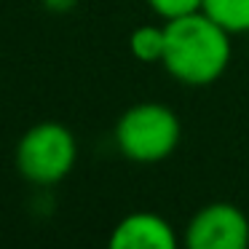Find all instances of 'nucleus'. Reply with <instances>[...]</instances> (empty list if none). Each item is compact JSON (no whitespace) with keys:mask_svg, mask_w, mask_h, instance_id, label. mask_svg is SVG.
<instances>
[{"mask_svg":"<svg viewBox=\"0 0 249 249\" xmlns=\"http://www.w3.org/2000/svg\"><path fill=\"white\" fill-rule=\"evenodd\" d=\"M161 67L182 86H212L225 75L233 56V35L204 11L163 22Z\"/></svg>","mask_w":249,"mask_h":249,"instance_id":"obj_1","label":"nucleus"},{"mask_svg":"<svg viewBox=\"0 0 249 249\" xmlns=\"http://www.w3.org/2000/svg\"><path fill=\"white\" fill-rule=\"evenodd\" d=\"M179 115L163 102H137L121 113L113 129L118 153L131 163H161L179 147Z\"/></svg>","mask_w":249,"mask_h":249,"instance_id":"obj_2","label":"nucleus"},{"mask_svg":"<svg viewBox=\"0 0 249 249\" xmlns=\"http://www.w3.org/2000/svg\"><path fill=\"white\" fill-rule=\"evenodd\" d=\"M78 137L59 121L33 124L14 147V163L24 182L54 188L65 182L78 163Z\"/></svg>","mask_w":249,"mask_h":249,"instance_id":"obj_3","label":"nucleus"},{"mask_svg":"<svg viewBox=\"0 0 249 249\" xmlns=\"http://www.w3.org/2000/svg\"><path fill=\"white\" fill-rule=\"evenodd\" d=\"M182 249H249L247 212L231 201L204 204L185 225Z\"/></svg>","mask_w":249,"mask_h":249,"instance_id":"obj_4","label":"nucleus"},{"mask_svg":"<svg viewBox=\"0 0 249 249\" xmlns=\"http://www.w3.org/2000/svg\"><path fill=\"white\" fill-rule=\"evenodd\" d=\"M107 249H182V236L158 212H131L110 231Z\"/></svg>","mask_w":249,"mask_h":249,"instance_id":"obj_5","label":"nucleus"},{"mask_svg":"<svg viewBox=\"0 0 249 249\" xmlns=\"http://www.w3.org/2000/svg\"><path fill=\"white\" fill-rule=\"evenodd\" d=\"M201 11L212 17L231 35L249 33V0H204Z\"/></svg>","mask_w":249,"mask_h":249,"instance_id":"obj_6","label":"nucleus"},{"mask_svg":"<svg viewBox=\"0 0 249 249\" xmlns=\"http://www.w3.org/2000/svg\"><path fill=\"white\" fill-rule=\"evenodd\" d=\"M163 43H166L163 24H140V27L129 35V51L137 62H142V65H156V62L161 65Z\"/></svg>","mask_w":249,"mask_h":249,"instance_id":"obj_7","label":"nucleus"},{"mask_svg":"<svg viewBox=\"0 0 249 249\" xmlns=\"http://www.w3.org/2000/svg\"><path fill=\"white\" fill-rule=\"evenodd\" d=\"M145 3L158 19H163V22L188 17V14H196V11L204 8V0H145Z\"/></svg>","mask_w":249,"mask_h":249,"instance_id":"obj_8","label":"nucleus"},{"mask_svg":"<svg viewBox=\"0 0 249 249\" xmlns=\"http://www.w3.org/2000/svg\"><path fill=\"white\" fill-rule=\"evenodd\" d=\"M78 3L81 0H40V6L51 14H70V11H75Z\"/></svg>","mask_w":249,"mask_h":249,"instance_id":"obj_9","label":"nucleus"}]
</instances>
